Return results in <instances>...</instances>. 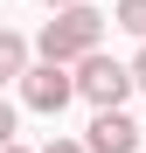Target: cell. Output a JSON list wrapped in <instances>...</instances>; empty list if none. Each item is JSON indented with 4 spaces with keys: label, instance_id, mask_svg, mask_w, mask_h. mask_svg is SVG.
I'll use <instances>...</instances> for the list:
<instances>
[{
    "label": "cell",
    "instance_id": "6da1fadb",
    "mask_svg": "<svg viewBox=\"0 0 146 153\" xmlns=\"http://www.w3.org/2000/svg\"><path fill=\"white\" fill-rule=\"evenodd\" d=\"M104 7H90V0H70V7H49V21H42V35H35V56L42 63H77V56H90V49H104Z\"/></svg>",
    "mask_w": 146,
    "mask_h": 153
},
{
    "label": "cell",
    "instance_id": "7a4b0ae2",
    "mask_svg": "<svg viewBox=\"0 0 146 153\" xmlns=\"http://www.w3.org/2000/svg\"><path fill=\"white\" fill-rule=\"evenodd\" d=\"M70 84H77V97L90 111H104V105H125L132 97V76H125V63L118 56H104V49H90V56H77L70 63Z\"/></svg>",
    "mask_w": 146,
    "mask_h": 153
},
{
    "label": "cell",
    "instance_id": "3957f363",
    "mask_svg": "<svg viewBox=\"0 0 146 153\" xmlns=\"http://www.w3.org/2000/svg\"><path fill=\"white\" fill-rule=\"evenodd\" d=\"M14 84H21V105H28V111H49V118H56V111L70 105V97H77L70 70H63V63H42V56H35L28 70H21Z\"/></svg>",
    "mask_w": 146,
    "mask_h": 153
},
{
    "label": "cell",
    "instance_id": "277c9868",
    "mask_svg": "<svg viewBox=\"0 0 146 153\" xmlns=\"http://www.w3.org/2000/svg\"><path fill=\"white\" fill-rule=\"evenodd\" d=\"M84 153H139V118H132L125 105L90 111V125H84Z\"/></svg>",
    "mask_w": 146,
    "mask_h": 153
},
{
    "label": "cell",
    "instance_id": "5b68a950",
    "mask_svg": "<svg viewBox=\"0 0 146 153\" xmlns=\"http://www.w3.org/2000/svg\"><path fill=\"white\" fill-rule=\"evenodd\" d=\"M21 70H28V35H14L7 21H0V84H14Z\"/></svg>",
    "mask_w": 146,
    "mask_h": 153
},
{
    "label": "cell",
    "instance_id": "8992f818",
    "mask_svg": "<svg viewBox=\"0 0 146 153\" xmlns=\"http://www.w3.org/2000/svg\"><path fill=\"white\" fill-rule=\"evenodd\" d=\"M111 21H118L125 35H139V42H146V0H118V7H111Z\"/></svg>",
    "mask_w": 146,
    "mask_h": 153
},
{
    "label": "cell",
    "instance_id": "52a82bcc",
    "mask_svg": "<svg viewBox=\"0 0 146 153\" xmlns=\"http://www.w3.org/2000/svg\"><path fill=\"white\" fill-rule=\"evenodd\" d=\"M7 139H21V111L7 105V97H0V146H7Z\"/></svg>",
    "mask_w": 146,
    "mask_h": 153
},
{
    "label": "cell",
    "instance_id": "ba28073f",
    "mask_svg": "<svg viewBox=\"0 0 146 153\" xmlns=\"http://www.w3.org/2000/svg\"><path fill=\"white\" fill-rule=\"evenodd\" d=\"M35 153H84V139H70V132H56L49 146H35Z\"/></svg>",
    "mask_w": 146,
    "mask_h": 153
},
{
    "label": "cell",
    "instance_id": "9c48e42d",
    "mask_svg": "<svg viewBox=\"0 0 146 153\" xmlns=\"http://www.w3.org/2000/svg\"><path fill=\"white\" fill-rule=\"evenodd\" d=\"M125 76H132V91H146V42H139V56L125 63Z\"/></svg>",
    "mask_w": 146,
    "mask_h": 153
},
{
    "label": "cell",
    "instance_id": "30bf717a",
    "mask_svg": "<svg viewBox=\"0 0 146 153\" xmlns=\"http://www.w3.org/2000/svg\"><path fill=\"white\" fill-rule=\"evenodd\" d=\"M0 153H35V146H21V139H7V146H0Z\"/></svg>",
    "mask_w": 146,
    "mask_h": 153
},
{
    "label": "cell",
    "instance_id": "8fae6325",
    "mask_svg": "<svg viewBox=\"0 0 146 153\" xmlns=\"http://www.w3.org/2000/svg\"><path fill=\"white\" fill-rule=\"evenodd\" d=\"M42 7H70V0H42Z\"/></svg>",
    "mask_w": 146,
    "mask_h": 153
},
{
    "label": "cell",
    "instance_id": "7c38bea8",
    "mask_svg": "<svg viewBox=\"0 0 146 153\" xmlns=\"http://www.w3.org/2000/svg\"><path fill=\"white\" fill-rule=\"evenodd\" d=\"M139 153H146V146H139Z\"/></svg>",
    "mask_w": 146,
    "mask_h": 153
}]
</instances>
